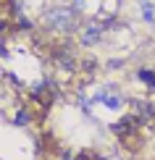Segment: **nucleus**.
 Returning <instances> with one entry per match:
<instances>
[{
    "label": "nucleus",
    "instance_id": "3",
    "mask_svg": "<svg viewBox=\"0 0 155 160\" xmlns=\"http://www.w3.org/2000/svg\"><path fill=\"white\" fill-rule=\"evenodd\" d=\"M100 37H103V24L90 21L87 29H84V34H82V42L84 45H95V42H100Z\"/></svg>",
    "mask_w": 155,
    "mask_h": 160
},
{
    "label": "nucleus",
    "instance_id": "2",
    "mask_svg": "<svg viewBox=\"0 0 155 160\" xmlns=\"http://www.w3.org/2000/svg\"><path fill=\"white\" fill-rule=\"evenodd\" d=\"M92 102H103L105 108L118 110L121 105H124V100H121V95H116V87H113V84H105V87H100V89L95 92Z\"/></svg>",
    "mask_w": 155,
    "mask_h": 160
},
{
    "label": "nucleus",
    "instance_id": "6",
    "mask_svg": "<svg viewBox=\"0 0 155 160\" xmlns=\"http://www.w3.org/2000/svg\"><path fill=\"white\" fill-rule=\"evenodd\" d=\"M137 76L142 79V82H145L147 87H155V74H152V71H147V68H142V71H139Z\"/></svg>",
    "mask_w": 155,
    "mask_h": 160
},
{
    "label": "nucleus",
    "instance_id": "7",
    "mask_svg": "<svg viewBox=\"0 0 155 160\" xmlns=\"http://www.w3.org/2000/svg\"><path fill=\"white\" fill-rule=\"evenodd\" d=\"M26 121H29V116H26V113L21 110V113H18V116H16V126H24Z\"/></svg>",
    "mask_w": 155,
    "mask_h": 160
},
{
    "label": "nucleus",
    "instance_id": "4",
    "mask_svg": "<svg viewBox=\"0 0 155 160\" xmlns=\"http://www.w3.org/2000/svg\"><path fill=\"white\" fill-rule=\"evenodd\" d=\"M139 11L147 24H155V0H139Z\"/></svg>",
    "mask_w": 155,
    "mask_h": 160
},
{
    "label": "nucleus",
    "instance_id": "5",
    "mask_svg": "<svg viewBox=\"0 0 155 160\" xmlns=\"http://www.w3.org/2000/svg\"><path fill=\"white\" fill-rule=\"evenodd\" d=\"M134 121H137V118H121V121H118V123H113L111 129L116 131V134H126V131L132 129V123H134Z\"/></svg>",
    "mask_w": 155,
    "mask_h": 160
},
{
    "label": "nucleus",
    "instance_id": "1",
    "mask_svg": "<svg viewBox=\"0 0 155 160\" xmlns=\"http://www.w3.org/2000/svg\"><path fill=\"white\" fill-rule=\"evenodd\" d=\"M45 24L55 32H71L76 24V13L71 8H50L45 13Z\"/></svg>",
    "mask_w": 155,
    "mask_h": 160
}]
</instances>
